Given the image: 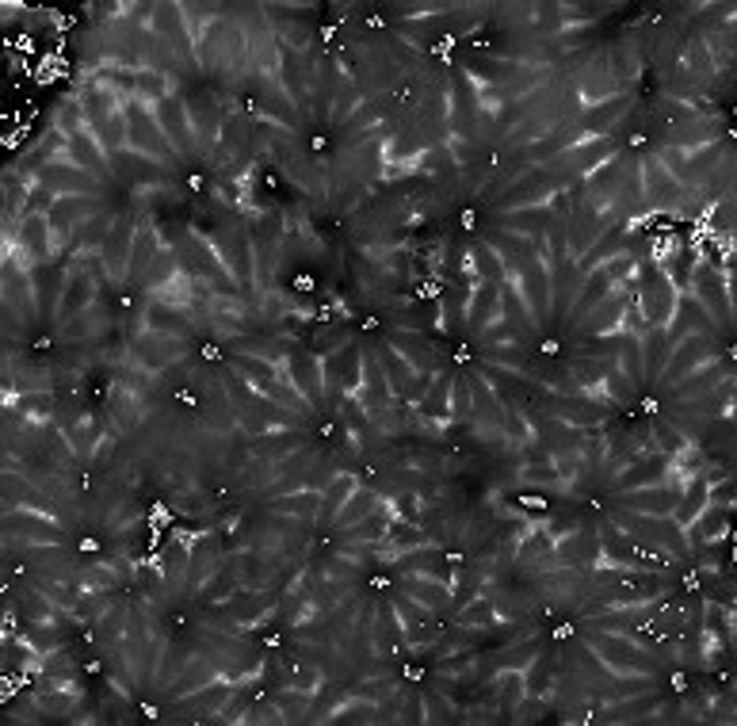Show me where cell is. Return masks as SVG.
<instances>
[{
    "label": "cell",
    "mask_w": 737,
    "mask_h": 726,
    "mask_svg": "<svg viewBox=\"0 0 737 726\" xmlns=\"http://www.w3.org/2000/svg\"><path fill=\"white\" fill-rule=\"evenodd\" d=\"M730 516H734V505H715V501H707V509L695 516L692 524L684 528V539H688V547H699V543H711L718 535L730 532Z\"/></svg>",
    "instance_id": "obj_1"
},
{
    "label": "cell",
    "mask_w": 737,
    "mask_h": 726,
    "mask_svg": "<svg viewBox=\"0 0 737 726\" xmlns=\"http://www.w3.org/2000/svg\"><path fill=\"white\" fill-rule=\"evenodd\" d=\"M375 505H379V493L371 490V486H359V490L344 501V509L337 513V528H352V524H359L363 516L375 513Z\"/></svg>",
    "instance_id": "obj_2"
}]
</instances>
